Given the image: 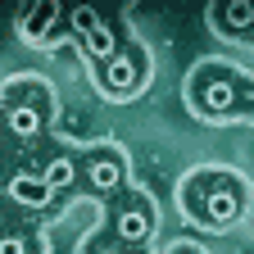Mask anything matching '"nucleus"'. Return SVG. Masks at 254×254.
<instances>
[{
  "label": "nucleus",
  "instance_id": "7",
  "mask_svg": "<svg viewBox=\"0 0 254 254\" xmlns=\"http://www.w3.org/2000/svg\"><path fill=\"white\" fill-rule=\"evenodd\" d=\"M82 182L95 190V195L118 200L123 190H127V164H123V154L109 150V145L86 150V154H82Z\"/></svg>",
  "mask_w": 254,
  "mask_h": 254
},
{
  "label": "nucleus",
  "instance_id": "14",
  "mask_svg": "<svg viewBox=\"0 0 254 254\" xmlns=\"http://www.w3.org/2000/svg\"><path fill=\"white\" fill-rule=\"evenodd\" d=\"M245 114H254V82H250V105H245Z\"/></svg>",
  "mask_w": 254,
  "mask_h": 254
},
{
  "label": "nucleus",
  "instance_id": "10",
  "mask_svg": "<svg viewBox=\"0 0 254 254\" xmlns=\"http://www.w3.org/2000/svg\"><path fill=\"white\" fill-rule=\"evenodd\" d=\"M41 173H46V182H50L55 195H68V190L82 182V154H73V150H50L46 164H41Z\"/></svg>",
  "mask_w": 254,
  "mask_h": 254
},
{
  "label": "nucleus",
  "instance_id": "8",
  "mask_svg": "<svg viewBox=\"0 0 254 254\" xmlns=\"http://www.w3.org/2000/svg\"><path fill=\"white\" fill-rule=\"evenodd\" d=\"M18 32L27 41H55L59 32H68V9L64 5H55V0H37V5H27L23 14H18Z\"/></svg>",
  "mask_w": 254,
  "mask_h": 254
},
{
  "label": "nucleus",
  "instance_id": "6",
  "mask_svg": "<svg viewBox=\"0 0 254 254\" xmlns=\"http://www.w3.org/2000/svg\"><path fill=\"white\" fill-rule=\"evenodd\" d=\"M141 82H145V55L132 41H123V50L114 59L95 64V86H100L109 100H127V95H136Z\"/></svg>",
  "mask_w": 254,
  "mask_h": 254
},
{
  "label": "nucleus",
  "instance_id": "15",
  "mask_svg": "<svg viewBox=\"0 0 254 254\" xmlns=\"http://www.w3.org/2000/svg\"><path fill=\"white\" fill-rule=\"evenodd\" d=\"M173 254H200V250H186V245H182V250H173Z\"/></svg>",
  "mask_w": 254,
  "mask_h": 254
},
{
  "label": "nucleus",
  "instance_id": "4",
  "mask_svg": "<svg viewBox=\"0 0 254 254\" xmlns=\"http://www.w3.org/2000/svg\"><path fill=\"white\" fill-rule=\"evenodd\" d=\"M68 37L77 41V50L91 59V64H105L123 50V32L114 27V18H105L95 5H77L68 9Z\"/></svg>",
  "mask_w": 254,
  "mask_h": 254
},
{
  "label": "nucleus",
  "instance_id": "3",
  "mask_svg": "<svg viewBox=\"0 0 254 254\" xmlns=\"http://www.w3.org/2000/svg\"><path fill=\"white\" fill-rule=\"evenodd\" d=\"M50 118H55V95L41 82H14L5 91V127H9L18 141L37 145L46 136Z\"/></svg>",
  "mask_w": 254,
  "mask_h": 254
},
{
  "label": "nucleus",
  "instance_id": "2",
  "mask_svg": "<svg viewBox=\"0 0 254 254\" xmlns=\"http://www.w3.org/2000/svg\"><path fill=\"white\" fill-rule=\"evenodd\" d=\"M190 105H195L204 118H232V114H245L250 105V82H241L232 68L222 64H209L190 77Z\"/></svg>",
  "mask_w": 254,
  "mask_h": 254
},
{
  "label": "nucleus",
  "instance_id": "11",
  "mask_svg": "<svg viewBox=\"0 0 254 254\" xmlns=\"http://www.w3.org/2000/svg\"><path fill=\"white\" fill-rule=\"evenodd\" d=\"M218 32H232V37H250L254 32V5L250 0H232V5H213L209 9Z\"/></svg>",
  "mask_w": 254,
  "mask_h": 254
},
{
  "label": "nucleus",
  "instance_id": "5",
  "mask_svg": "<svg viewBox=\"0 0 254 254\" xmlns=\"http://www.w3.org/2000/svg\"><path fill=\"white\" fill-rule=\"evenodd\" d=\"M154 236V200L141 190H123L118 200H109V241L136 250Z\"/></svg>",
  "mask_w": 254,
  "mask_h": 254
},
{
  "label": "nucleus",
  "instance_id": "9",
  "mask_svg": "<svg viewBox=\"0 0 254 254\" xmlns=\"http://www.w3.org/2000/svg\"><path fill=\"white\" fill-rule=\"evenodd\" d=\"M9 200H14V204H23V209H46V204H55L59 195L50 190V182H46V173H41V168L18 164V168L9 173Z\"/></svg>",
  "mask_w": 254,
  "mask_h": 254
},
{
  "label": "nucleus",
  "instance_id": "12",
  "mask_svg": "<svg viewBox=\"0 0 254 254\" xmlns=\"http://www.w3.org/2000/svg\"><path fill=\"white\" fill-rule=\"evenodd\" d=\"M0 254H41V241L32 236L27 227H5V236H0Z\"/></svg>",
  "mask_w": 254,
  "mask_h": 254
},
{
  "label": "nucleus",
  "instance_id": "13",
  "mask_svg": "<svg viewBox=\"0 0 254 254\" xmlns=\"http://www.w3.org/2000/svg\"><path fill=\"white\" fill-rule=\"evenodd\" d=\"M82 254H136V250H127V245H118V241H95V245H86Z\"/></svg>",
  "mask_w": 254,
  "mask_h": 254
},
{
  "label": "nucleus",
  "instance_id": "1",
  "mask_svg": "<svg viewBox=\"0 0 254 254\" xmlns=\"http://www.w3.org/2000/svg\"><path fill=\"white\" fill-rule=\"evenodd\" d=\"M182 209L200 227L222 232L245 213V182L236 173H190L182 182Z\"/></svg>",
  "mask_w": 254,
  "mask_h": 254
}]
</instances>
